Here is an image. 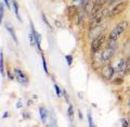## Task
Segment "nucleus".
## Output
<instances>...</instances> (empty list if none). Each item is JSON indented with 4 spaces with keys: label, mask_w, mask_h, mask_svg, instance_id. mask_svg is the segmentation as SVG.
Returning <instances> with one entry per match:
<instances>
[{
    "label": "nucleus",
    "mask_w": 130,
    "mask_h": 127,
    "mask_svg": "<svg viewBox=\"0 0 130 127\" xmlns=\"http://www.w3.org/2000/svg\"><path fill=\"white\" fill-rule=\"evenodd\" d=\"M128 26H129V23L127 21H120L119 23H117L115 27H114L111 31V33L108 34V39L117 40L119 36L128 28Z\"/></svg>",
    "instance_id": "f257e3e1"
},
{
    "label": "nucleus",
    "mask_w": 130,
    "mask_h": 127,
    "mask_svg": "<svg viewBox=\"0 0 130 127\" xmlns=\"http://www.w3.org/2000/svg\"><path fill=\"white\" fill-rule=\"evenodd\" d=\"M107 14L109 15L108 9H102L98 14H95L93 18H91L90 19V26H89V30H90V32H92L93 30H95V28L101 24L102 20L107 16Z\"/></svg>",
    "instance_id": "f03ea898"
},
{
    "label": "nucleus",
    "mask_w": 130,
    "mask_h": 127,
    "mask_svg": "<svg viewBox=\"0 0 130 127\" xmlns=\"http://www.w3.org/2000/svg\"><path fill=\"white\" fill-rule=\"evenodd\" d=\"M105 38H106V36H105V34L103 33V34L96 36V37L91 41V52H92V54H95V53L99 52V50L102 48V46L105 43Z\"/></svg>",
    "instance_id": "7ed1b4c3"
},
{
    "label": "nucleus",
    "mask_w": 130,
    "mask_h": 127,
    "mask_svg": "<svg viewBox=\"0 0 130 127\" xmlns=\"http://www.w3.org/2000/svg\"><path fill=\"white\" fill-rule=\"evenodd\" d=\"M128 6V1H120V2H117L115 6H114L111 10H109V16L113 18V16H116L126 10V8Z\"/></svg>",
    "instance_id": "20e7f679"
},
{
    "label": "nucleus",
    "mask_w": 130,
    "mask_h": 127,
    "mask_svg": "<svg viewBox=\"0 0 130 127\" xmlns=\"http://www.w3.org/2000/svg\"><path fill=\"white\" fill-rule=\"evenodd\" d=\"M115 74V69L112 65H105L102 68V77L105 80H111Z\"/></svg>",
    "instance_id": "39448f33"
},
{
    "label": "nucleus",
    "mask_w": 130,
    "mask_h": 127,
    "mask_svg": "<svg viewBox=\"0 0 130 127\" xmlns=\"http://www.w3.org/2000/svg\"><path fill=\"white\" fill-rule=\"evenodd\" d=\"M117 47H113V48H106L105 50L102 52V61L103 62H106V61H109L116 53Z\"/></svg>",
    "instance_id": "423d86ee"
},
{
    "label": "nucleus",
    "mask_w": 130,
    "mask_h": 127,
    "mask_svg": "<svg viewBox=\"0 0 130 127\" xmlns=\"http://www.w3.org/2000/svg\"><path fill=\"white\" fill-rule=\"evenodd\" d=\"M30 24V28H31V33L34 34L35 36V41H36V46H37L38 48V50L42 53V49H41V37H40V34L39 33H37L35 31V28H34V24H32V22H29Z\"/></svg>",
    "instance_id": "0eeeda50"
},
{
    "label": "nucleus",
    "mask_w": 130,
    "mask_h": 127,
    "mask_svg": "<svg viewBox=\"0 0 130 127\" xmlns=\"http://www.w3.org/2000/svg\"><path fill=\"white\" fill-rule=\"evenodd\" d=\"M14 72H15V74L18 75V78H19L20 83H21L22 85H24V86H26V85L28 84V78H27V76L24 74V73L21 71V69H19V68H15Z\"/></svg>",
    "instance_id": "6e6552de"
},
{
    "label": "nucleus",
    "mask_w": 130,
    "mask_h": 127,
    "mask_svg": "<svg viewBox=\"0 0 130 127\" xmlns=\"http://www.w3.org/2000/svg\"><path fill=\"white\" fill-rule=\"evenodd\" d=\"M39 115H40V120H41L42 123H46L47 117H48V111L46 108L43 106H40L39 108Z\"/></svg>",
    "instance_id": "1a4fd4ad"
},
{
    "label": "nucleus",
    "mask_w": 130,
    "mask_h": 127,
    "mask_svg": "<svg viewBox=\"0 0 130 127\" xmlns=\"http://www.w3.org/2000/svg\"><path fill=\"white\" fill-rule=\"evenodd\" d=\"M77 12H78V9H77V7H75V6L68 7V9H67L68 18H70V19H73V18H74V16L77 14Z\"/></svg>",
    "instance_id": "9d476101"
},
{
    "label": "nucleus",
    "mask_w": 130,
    "mask_h": 127,
    "mask_svg": "<svg viewBox=\"0 0 130 127\" xmlns=\"http://www.w3.org/2000/svg\"><path fill=\"white\" fill-rule=\"evenodd\" d=\"M130 73V58L126 59V64H125V68L123 72H120L121 76H125V75H128Z\"/></svg>",
    "instance_id": "9b49d317"
},
{
    "label": "nucleus",
    "mask_w": 130,
    "mask_h": 127,
    "mask_svg": "<svg viewBox=\"0 0 130 127\" xmlns=\"http://www.w3.org/2000/svg\"><path fill=\"white\" fill-rule=\"evenodd\" d=\"M5 25H6L7 31H8V32H9L10 34H11V37L13 38V40H14V41H15L16 44H18V38H16V36H15V32H14V30H13V28H12V27H10V25H9V24H8V23H6Z\"/></svg>",
    "instance_id": "f8f14e48"
},
{
    "label": "nucleus",
    "mask_w": 130,
    "mask_h": 127,
    "mask_svg": "<svg viewBox=\"0 0 130 127\" xmlns=\"http://www.w3.org/2000/svg\"><path fill=\"white\" fill-rule=\"evenodd\" d=\"M3 52L1 51L0 52V72H1V75L2 77H5L6 74H5V67H3Z\"/></svg>",
    "instance_id": "ddd939ff"
},
{
    "label": "nucleus",
    "mask_w": 130,
    "mask_h": 127,
    "mask_svg": "<svg viewBox=\"0 0 130 127\" xmlns=\"http://www.w3.org/2000/svg\"><path fill=\"white\" fill-rule=\"evenodd\" d=\"M13 9H14V12H15L16 18H18V20H19L20 22H21L22 20H21V16H20V14H19V5H18V2H16L15 0H13Z\"/></svg>",
    "instance_id": "4468645a"
},
{
    "label": "nucleus",
    "mask_w": 130,
    "mask_h": 127,
    "mask_svg": "<svg viewBox=\"0 0 130 127\" xmlns=\"http://www.w3.org/2000/svg\"><path fill=\"white\" fill-rule=\"evenodd\" d=\"M124 83V78H123V76H118V77H115V78H113L112 80V84L113 85H121Z\"/></svg>",
    "instance_id": "2eb2a0df"
},
{
    "label": "nucleus",
    "mask_w": 130,
    "mask_h": 127,
    "mask_svg": "<svg viewBox=\"0 0 130 127\" xmlns=\"http://www.w3.org/2000/svg\"><path fill=\"white\" fill-rule=\"evenodd\" d=\"M67 114H68V117L73 118V116H74V108H73V105L71 103H68V110H67Z\"/></svg>",
    "instance_id": "dca6fc26"
},
{
    "label": "nucleus",
    "mask_w": 130,
    "mask_h": 127,
    "mask_svg": "<svg viewBox=\"0 0 130 127\" xmlns=\"http://www.w3.org/2000/svg\"><path fill=\"white\" fill-rule=\"evenodd\" d=\"M41 60H42V65H43V69H44V73H46V74H48L47 61H46V58H44V57H43V54H42V57H41Z\"/></svg>",
    "instance_id": "f3484780"
},
{
    "label": "nucleus",
    "mask_w": 130,
    "mask_h": 127,
    "mask_svg": "<svg viewBox=\"0 0 130 127\" xmlns=\"http://www.w3.org/2000/svg\"><path fill=\"white\" fill-rule=\"evenodd\" d=\"M65 60H66V62H67L68 65H72V63H73V55L66 54L65 55Z\"/></svg>",
    "instance_id": "a211bd4d"
},
{
    "label": "nucleus",
    "mask_w": 130,
    "mask_h": 127,
    "mask_svg": "<svg viewBox=\"0 0 130 127\" xmlns=\"http://www.w3.org/2000/svg\"><path fill=\"white\" fill-rule=\"evenodd\" d=\"M28 38H29V41H30V45H35L36 41H35V36L32 33H29V35H28Z\"/></svg>",
    "instance_id": "6ab92c4d"
},
{
    "label": "nucleus",
    "mask_w": 130,
    "mask_h": 127,
    "mask_svg": "<svg viewBox=\"0 0 130 127\" xmlns=\"http://www.w3.org/2000/svg\"><path fill=\"white\" fill-rule=\"evenodd\" d=\"M88 123H89V126H90V127H92L93 125H94V124H93V121H92V116H91V113H90V112L88 113Z\"/></svg>",
    "instance_id": "aec40b11"
},
{
    "label": "nucleus",
    "mask_w": 130,
    "mask_h": 127,
    "mask_svg": "<svg viewBox=\"0 0 130 127\" xmlns=\"http://www.w3.org/2000/svg\"><path fill=\"white\" fill-rule=\"evenodd\" d=\"M23 118L24 120H29L30 118V113L29 112H27V111H25V112H23Z\"/></svg>",
    "instance_id": "412c9836"
},
{
    "label": "nucleus",
    "mask_w": 130,
    "mask_h": 127,
    "mask_svg": "<svg viewBox=\"0 0 130 127\" xmlns=\"http://www.w3.org/2000/svg\"><path fill=\"white\" fill-rule=\"evenodd\" d=\"M54 90H55V92H56V96L61 97V90H60V87L56 84H54Z\"/></svg>",
    "instance_id": "4be33fe9"
},
{
    "label": "nucleus",
    "mask_w": 130,
    "mask_h": 127,
    "mask_svg": "<svg viewBox=\"0 0 130 127\" xmlns=\"http://www.w3.org/2000/svg\"><path fill=\"white\" fill-rule=\"evenodd\" d=\"M41 16H42V20H43V22H44V23H46V24H47V26H48L49 28H50V30H52V27L50 26V24H49V22L47 21V19H46V15H44V14L42 13V14H41Z\"/></svg>",
    "instance_id": "5701e85b"
},
{
    "label": "nucleus",
    "mask_w": 130,
    "mask_h": 127,
    "mask_svg": "<svg viewBox=\"0 0 130 127\" xmlns=\"http://www.w3.org/2000/svg\"><path fill=\"white\" fill-rule=\"evenodd\" d=\"M121 126L123 127H128V121L125 120V118H123V120H121Z\"/></svg>",
    "instance_id": "b1692460"
},
{
    "label": "nucleus",
    "mask_w": 130,
    "mask_h": 127,
    "mask_svg": "<svg viewBox=\"0 0 130 127\" xmlns=\"http://www.w3.org/2000/svg\"><path fill=\"white\" fill-rule=\"evenodd\" d=\"M0 20H3V6H0Z\"/></svg>",
    "instance_id": "393cba45"
},
{
    "label": "nucleus",
    "mask_w": 130,
    "mask_h": 127,
    "mask_svg": "<svg viewBox=\"0 0 130 127\" xmlns=\"http://www.w3.org/2000/svg\"><path fill=\"white\" fill-rule=\"evenodd\" d=\"M22 105H23L22 101H21V100H19V101H18V103H16V108H18V109H21V108H22Z\"/></svg>",
    "instance_id": "a878e982"
},
{
    "label": "nucleus",
    "mask_w": 130,
    "mask_h": 127,
    "mask_svg": "<svg viewBox=\"0 0 130 127\" xmlns=\"http://www.w3.org/2000/svg\"><path fill=\"white\" fill-rule=\"evenodd\" d=\"M54 24H55V26H56V27H62V23H61L60 21H55Z\"/></svg>",
    "instance_id": "bb28decb"
},
{
    "label": "nucleus",
    "mask_w": 130,
    "mask_h": 127,
    "mask_svg": "<svg viewBox=\"0 0 130 127\" xmlns=\"http://www.w3.org/2000/svg\"><path fill=\"white\" fill-rule=\"evenodd\" d=\"M63 93H64V97H65V99H66V102H67V103H70V101H68V96H67V92H66V91H65V90H64V91H63Z\"/></svg>",
    "instance_id": "cd10ccee"
},
{
    "label": "nucleus",
    "mask_w": 130,
    "mask_h": 127,
    "mask_svg": "<svg viewBox=\"0 0 130 127\" xmlns=\"http://www.w3.org/2000/svg\"><path fill=\"white\" fill-rule=\"evenodd\" d=\"M8 76H9V78H10V79H14V76L12 75V73H11L10 71H8Z\"/></svg>",
    "instance_id": "c85d7f7f"
},
{
    "label": "nucleus",
    "mask_w": 130,
    "mask_h": 127,
    "mask_svg": "<svg viewBox=\"0 0 130 127\" xmlns=\"http://www.w3.org/2000/svg\"><path fill=\"white\" fill-rule=\"evenodd\" d=\"M78 115H79V118H80V120H83V113H81L80 110H78Z\"/></svg>",
    "instance_id": "c756f323"
},
{
    "label": "nucleus",
    "mask_w": 130,
    "mask_h": 127,
    "mask_svg": "<svg viewBox=\"0 0 130 127\" xmlns=\"http://www.w3.org/2000/svg\"><path fill=\"white\" fill-rule=\"evenodd\" d=\"M31 104H32V100H28V101H27V105L30 106Z\"/></svg>",
    "instance_id": "7c9ffc66"
},
{
    "label": "nucleus",
    "mask_w": 130,
    "mask_h": 127,
    "mask_svg": "<svg viewBox=\"0 0 130 127\" xmlns=\"http://www.w3.org/2000/svg\"><path fill=\"white\" fill-rule=\"evenodd\" d=\"M3 118H6V117H8V112H6L5 114H3V116H2Z\"/></svg>",
    "instance_id": "2f4dec72"
},
{
    "label": "nucleus",
    "mask_w": 130,
    "mask_h": 127,
    "mask_svg": "<svg viewBox=\"0 0 130 127\" xmlns=\"http://www.w3.org/2000/svg\"><path fill=\"white\" fill-rule=\"evenodd\" d=\"M5 2H6V5L9 7V0H5Z\"/></svg>",
    "instance_id": "473e14b6"
},
{
    "label": "nucleus",
    "mask_w": 130,
    "mask_h": 127,
    "mask_svg": "<svg viewBox=\"0 0 130 127\" xmlns=\"http://www.w3.org/2000/svg\"><path fill=\"white\" fill-rule=\"evenodd\" d=\"M92 127H96V126H95V125H93V126H92Z\"/></svg>",
    "instance_id": "72a5a7b5"
},
{
    "label": "nucleus",
    "mask_w": 130,
    "mask_h": 127,
    "mask_svg": "<svg viewBox=\"0 0 130 127\" xmlns=\"http://www.w3.org/2000/svg\"><path fill=\"white\" fill-rule=\"evenodd\" d=\"M48 127H49V126H48Z\"/></svg>",
    "instance_id": "f704fd0d"
}]
</instances>
